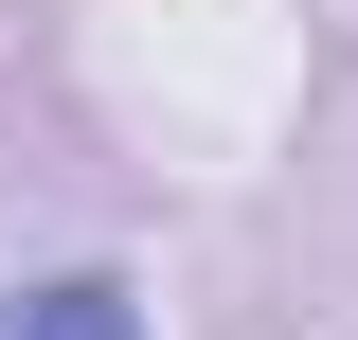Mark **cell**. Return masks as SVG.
I'll return each mask as SVG.
<instances>
[{"label": "cell", "instance_id": "cell-1", "mask_svg": "<svg viewBox=\"0 0 358 340\" xmlns=\"http://www.w3.org/2000/svg\"><path fill=\"white\" fill-rule=\"evenodd\" d=\"M0 340H143V287L126 269H36V287H0Z\"/></svg>", "mask_w": 358, "mask_h": 340}]
</instances>
